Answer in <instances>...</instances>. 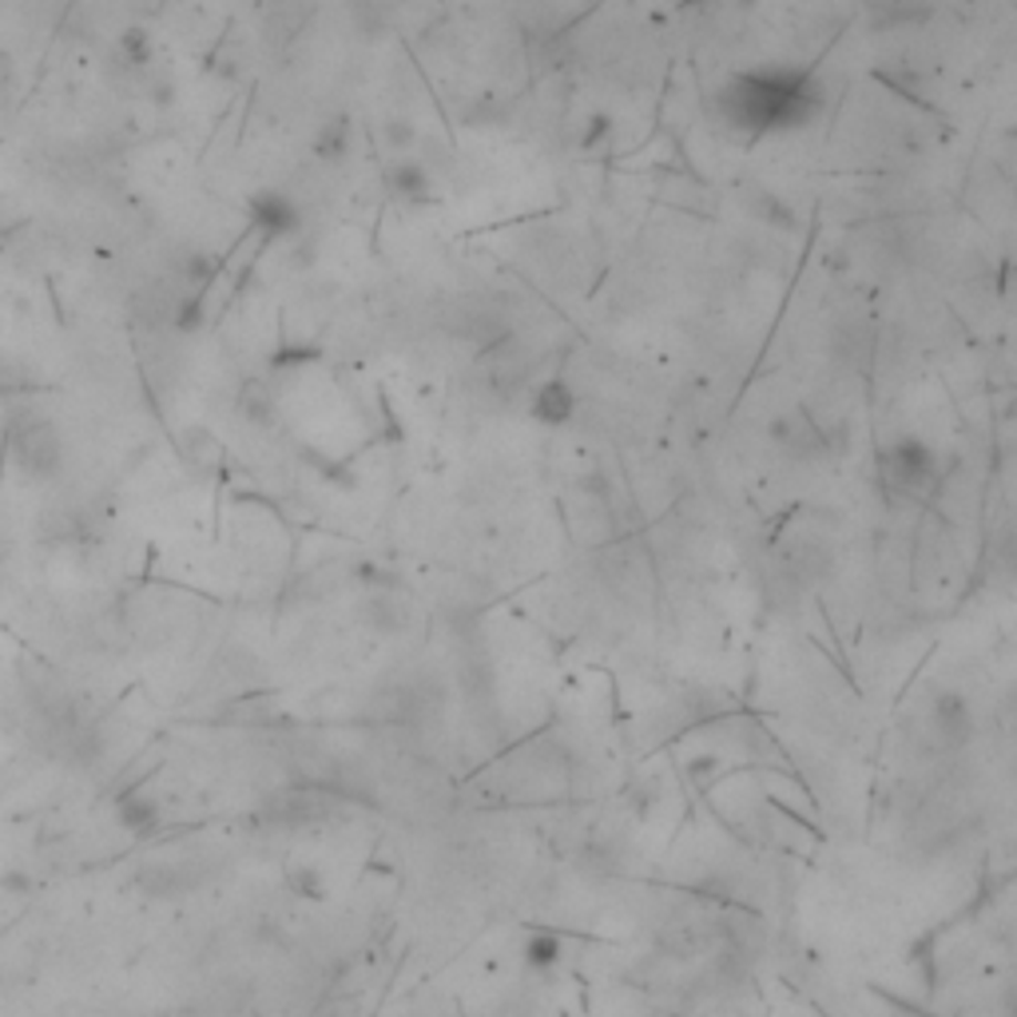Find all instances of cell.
Wrapping results in <instances>:
<instances>
[{"label":"cell","mask_w":1017,"mask_h":1017,"mask_svg":"<svg viewBox=\"0 0 1017 1017\" xmlns=\"http://www.w3.org/2000/svg\"><path fill=\"white\" fill-rule=\"evenodd\" d=\"M819 107H823V84L811 69H795V64L736 72L716 92V116L739 136L799 132L819 116Z\"/></svg>","instance_id":"obj_1"},{"label":"cell","mask_w":1017,"mask_h":1017,"mask_svg":"<svg viewBox=\"0 0 1017 1017\" xmlns=\"http://www.w3.org/2000/svg\"><path fill=\"white\" fill-rule=\"evenodd\" d=\"M9 469L24 485H44L64 469V434L52 417L29 414L9 429Z\"/></svg>","instance_id":"obj_2"},{"label":"cell","mask_w":1017,"mask_h":1017,"mask_svg":"<svg viewBox=\"0 0 1017 1017\" xmlns=\"http://www.w3.org/2000/svg\"><path fill=\"white\" fill-rule=\"evenodd\" d=\"M882 485L894 497H922L938 485V457L922 437H899L879 457Z\"/></svg>","instance_id":"obj_3"},{"label":"cell","mask_w":1017,"mask_h":1017,"mask_svg":"<svg viewBox=\"0 0 1017 1017\" xmlns=\"http://www.w3.org/2000/svg\"><path fill=\"white\" fill-rule=\"evenodd\" d=\"M247 215H251V227L262 235V239H291V235L302 231L299 204H294L287 191H279V187H262V191H255L251 204H247Z\"/></svg>","instance_id":"obj_4"},{"label":"cell","mask_w":1017,"mask_h":1017,"mask_svg":"<svg viewBox=\"0 0 1017 1017\" xmlns=\"http://www.w3.org/2000/svg\"><path fill=\"white\" fill-rule=\"evenodd\" d=\"M771 437L795 457H819L827 449L823 429L814 426V417L807 409H791V414L779 417L776 426H771Z\"/></svg>","instance_id":"obj_5"},{"label":"cell","mask_w":1017,"mask_h":1017,"mask_svg":"<svg viewBox=\"0 0 1017 1017\" xmlns=\"http://www.w3.org/2000/svg\"><path fill=\"white\" fill-rule=\"evenodd\" d=\"M386 187L394 199H402L409 207L434 204V175L426 172V164H417V159H394L386 167Z\"/></svg>","instance_id":"obj_6"},{"label":"cell","mask_w":1017,"mask_h":1017,"mask_svg":"<svg viewBox=\"0 0 1017 1017\" xmlns=\"http://www.w3.org/2000/svg\"><path fill=\"white\" fill-rule=\"evenodd\" d=\"M529 414L541 422V426H564L572 414H577V394L564 378H549L537 386L533 402H529Z\"/></svg>","instance_id":"obj_7"},{"label":"cell","mask_w":1017,"mask_h":1017,"mask_svg":"<svg viewBox=\"0 0 1017 1017\" xmlns=\"http://www.w3.org/2000/svg\"><path fill=\"white\" fill-rule=\"evenodd\" d=\"M934 731H938V739L946 747H962L969 736H974V716H969V707L962 696H938L934 699Z\"/></svg>","instance_id":"obj_8"},{"label":"cell","mask_w":1017,"mask_h":1017,"mask_svg":"<svg viewBox=\"0 0 1017 1017\" xmlns=\"http://www.w3.org/2000/svg\"><path fill=\"white\" fill-rule=\"evenodd\" d=\"M362 621H366L374 632H382V636H397V632L409 624V609L397 601L390 589H378L366 601V609H362Z\"/></svg>","instance_id":"obj_9"},{"label":"cell","mask_w":1017,"mask_h":1017,"mask_svg":"<svg viewBox=\"0 0 1017 1017\" xmlns=\"http://www.w3.org/2000/svg\"><path fill=\"white\" fill-rule=\"evenodd\" d=\"M239 414H242V422L267 429V426H274V417H279V397H274L271 386H262V382H247L239 394Z\"/></svg>","instance_id":"obj_10"},{"label":"cell","mask_w":1017,"mask_h":1017,"mask_svg":"<svg viewBox=\"0 0 1017 1017\" xmlns=\"http://www.w3.org/2000/svg\"><path fill=\"white\" fill-rule=\"evenodd\" d=\"M179 454H184L187 466L199 469V474H211V469H219V461H224V449H219V442H215L207 429H187Z\"/></svg>","instance_id":"obj_11"},{"label":"cell","mask_w":1017,"mask_h":1017,"mask_svg":"<svg viewBox=\"0 0 1017 1017\" xmlns=\"http://www.w3.org/2000/svg\"><path fill=\"white\" fill-rule=\"evenodd\" d=\"M561 954H564V942L549 931H537V934L525 938V966L529 969H541V974L544 969H557Z\"/></svg>","instance_id":"obj_12"},{"label":"cell","mask_w":1017,"mask_h":1017,"mask_svg":"<svg viewBox=\"0 0 1017 1017\" xmlns=\"http://www.w3.org/2000/svg\"><path fill=\"white\" fill-rule=\"evenodd\" d=\"M120 56H124L127 69H147L152 64V56H156V44H152V37H147L144 29H127L124 37H120Z\"/></svg>","instance_id":"obj_13"},{"label":"cell","mask_w":1017,"mask_h":1017,"mask_svg":"<svg viewBox=\"0 0 1017 1017\" xmlns=\"http://www.w3.org/2000/svg\"><path fill=\"white\" fill-rule=\"evenodd\" d=\"M346 147H350V132L342 124L319 127V136H314V152H319L322 159H339Z\"/></svg>","instance_id":"obj_14"},{"label":"cell","mask_w":1017,"mask_h":1017,"mask_svg":"<svg viewBox=\"0 0 1017 1017\" xmlns=\"http://www.w3.org/2000/svg\"><path fill=\"white\" fill-rule=\"evenodd\" d=\"M287 886H291L299 899H322V874L314 866H291L287 871Z\"/></svg>","instance_id":"obj_15"},{"label":"cell","mask_w":1017,"mask_h":1017,"mask_svg":"<svg viewBox=\"0 0 1017 1017\" xmlns=\"http://www.w3.org/2000/svg\"><path fill=\"white\" fill-rule=\"evenodd\" d=\"M386 139H390V144H394V147H406L409 139H414V132H409V124H406V120H394V124L386 127Z\"/></svg>","instance_id":"obj_16"}]
</instances>
